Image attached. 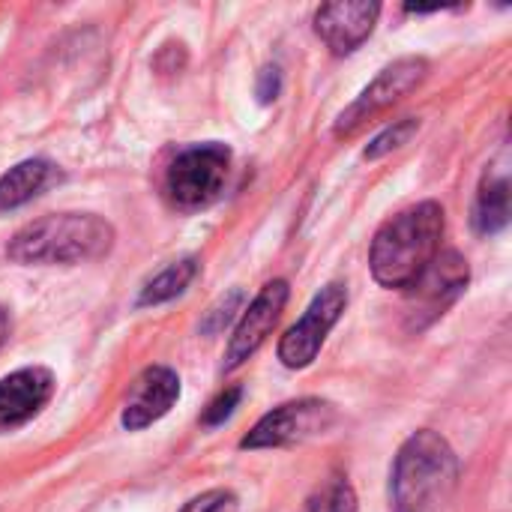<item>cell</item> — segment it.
Wrapping results in <instances>:
<instances>
[{
    "instance_id": "1",
    "label": "cell",
    "mask_w": 512,
    "mask_h": 512,
    "mask_svg": "<svg viewBox=\"0 0 512 512\" xmlns=\"http://www.w3.org/2000/svg\"><path fill=\"white\" fill-rule=\"evenodd\" d=\"M444 207L423 201L387 219L372 240V276L384 288H411L441 252Z\"/></svg>"
},
{
    "instance_id": "2",
    "label": "cell",
    "mask_w": 512,
    "mask_h": 512,
    "mask_svg": "<svg viewBox=\"0 0 512 512\" xmlns=\"http://www.w3.org/2000/svg\"><path fill=\"white\" fill-rule=\"evenodd\" d=\"M114 246V228L96 213H51L27 222L6 246V258L33 264H84L105 258Z\"/></svg>"
},
{
    "instance_id": "3",
    "label": "cell",
    "mask_w": 512,
    "mask_h": 512,
    "mask_svg": "<svg viewBox=\"0 0 512 512\" xmlns=\"http://www.w3.org/2000/svg\"><path fill=\"white\" fill-rule=\"evenodd\" d=\"M459 486V459L432 429L411 435L393 465L390 495L396 512H441Z\"/></svg>"
},
{
    "instance_id": "4",
    "label": "cell",
    "mask_w": 512,
    "mask_h": 512,
    "mask_svg": "<svg viewBox=\"0 0 512 512\" xmlns=\"http://www.w3.org/2000/svg\"><path fill=\"white\" fill-rule=\"evenodd\" d=\"M228 168H231V150L225 144L216 141L195 144L177 153V159L171 162L165 174V192L183 210L207 207L225 189Z\"/></svg>"
},
{
    "instance_id": "5",
    "label": "cell",
    "mask_w": 512,
    "mask_h": 512,
    "mask_svg": "<svg viewBox=\"0 0 512 512\" xmlns=\"http://www.w3.org/2000/svg\"><path fill=\"white\" fill-rule=\"evenodd\" d=\"M336 420V411L324 399H300L279 405L276 411L264 414L255 429L240 441L243 450H273L309 441L321 432H327Z\"/></svg>"
},
{
    "instance_id": "6",
    "label": "cell",
    "mask_w": 512,
    "mask_h": 512,
    "mask_svg": "<svg viewBox=\"0 0 512 512\" xmlns=\"http://www.w3.org/2000/svg\"><path fill=\"white\" fill-rule=\"evenodd\" d=\"M429 75V63L423 57H402L396 63H390L387 69L378 72V78L339 114L336 120V135H351L357 126H363L366 120H372L375 114L387 111L390 105H396L399 99H405L414 87L423 84V78Z\"/></svg>"
},
{
    "instance_id": "7",
    "label": "cell",
    "mask_w": 512,
    "mask_h": 512,
    "mask_svg": "<svg viewBox=\"0 0 512 512\" xmlns=\"http://www.w3.org/2000/svg\"><path fill=\"white\" fill-rule=\"evenodd\" d=\"M345 306H348L345 285L333 282V285L321 288V294L312 300V306L306 309V315L282 336V342H279V360L288 369H306L318 357L327 333L336 327V321L342 318Z\"/></svg>"
},
{
    "instance_id": "8",
    "label": "cell",
    "mask_w": 512,
    "mask_h": 512,
    "mask_svg": "<svg viewBox=\"0 0 512 512\" xmlns=\"http://www.w3.org/2000/svg\"><path fill=\"white\" fill-rule=\"evenodd\" d=\"M288 282L285 279H276V282H267L261 288V294L249 303V309L243 312L231 342H228V351H225V372H234L240 369L264 342L267 336L273 333L276 321L282 318V309L288 303Z\"/></svg>"
},
{
    "instance_id": "9",
    "label": "cell",
    "mask_w": 512,
    "mask_h": 512,
    "mask_svg": "<svg viewBox=\"0 0 512 512\" xmlns=\"http://www.w3.org/2000/svg\"><path fill=\"white\" fill-rule=\"evenodd\" d=\"M378 15H381V6L369 0L324 3L315 12V33L333 54H351L369 39Z\"/></svg>"
},
{
    "instance_id": "10",
    "label": "cell",
    "mask_w": 512,
    "mask_h": 512,
    "mask_svg": "<svg viewBox=\"0 0 512 512\" xmlns=\"http://www.w3.org/2000/svg\"><path fill=\"white\" fill-rule=\"evenodd\" d=\"M177 399H180V378L174 369L168 366L144 369L129 390V399L123 408V429L138 432V429L153 426L174 408Z\"/></svg>"
},
{
    "instance_id": "11",
    "label": "cell",
    "mask_w": 512,
    "mask_h": 512,
    "mask_svg": "<svg viewBox=\"0 0 512 512\" xmlns=\"http://www.w3.org/2000/svg\"><path fill=\"white\" fill-rule=\"evenodd\" d=\"M54 378L42 366L18 369L0 381V435L33 420L51 399Z\"/></svg>"
},
{
    "instance_id": "12",
    "label": "cell",
    "mask_w": 512,
    "mask_h": 512,
    "mask_svg": "<svg viewBox=\"0 0 512 512\" xmlns=\"http://www.w3.org/2000/svg\"><path fill=\"white\" fill-rule=\"evenodd\" d=\"M465 285H468V261L459 252H438V258L429 264V270L411 285L414 288V315L429 312V318H435L438 312H444L447 303H453V297Z\"/></svg>"
},
{
    "instance_id": "13",
    "label": "cell",
    "mask_w": 512,
    "mask_h": 512,
    "mask_svg": "<svg viewBox=\"0 0 512 512\" xmlns=\"http://www.w3.org/2000/svg\"><path fill=\"white\" fill-rule=\"evenodd\" d=\"M54 180V165L48 159H24L0 177V210H15L36 198Z\"/></svg>"
},
{
    "instance_id": "14",
    "label": "cell",
    "mask_w": 512,
    "mask_h": 512,
    "mask_svg": "<svg viewBox=\"0 0 512 512\" xmlns=\"http://www.w3.org/2000/svg\"><path fill=\"white\" fill-rule=\"evenodd\" d=\"M510 222V183L507 177H489L477 195L474 225L480 234H498Z\"/></svg>"
},
{
    "instance_id": "15",
    "label": "cell",
    "mask_w": 512,
    "mask_h": 512,
    "mask_svg": "<svg viewBox=\"0 0 512 512\" xmlns=\"http://www.w3.org/2000/svg\"><path fill=\"white\" fill-rule=\"evenodd\" d=\"M198 276V261L195 258H180L174 264H168L162 273H156L138 294V306H159V303H168L174 297H180L192 279Z\"/></svg>"
},
{
    "instance_id": "16",
    "label": "cell",
    "mask_w": 512,
    "mask_h": 512,
    "mask_svg": "<svg viewBox=\"0 0 512 512\" xmlns=\"http://www.w3.org/2000/svg\"><path fill=\"white\" fill-rule=\"evenodd\" d=\"M303 512H360V507L351 483L345 477H330L306 498Z\"/></svg>"
},
{
    "instance_id": "17",
    "label": "cell",
    "mask_w": 512,
    "mask_h": 512,
    "mask_svg": "<svg viewBox=\"0 0 512 512\" xmlns=\"http://www.w3.org/2000/svg\"><path fill=\"white\" fill-rule=\"evenodd\" d=\"M417 129H420V120H414V117H405V120H399V123H393V126H387L366 150H363V156L366 159H381L384 153H390V150H396V147H402V144H408L414 135H417Z\"/></svg>"
},
{
    "instance_id": "18",
    "label": "cell",
    "mask_w": 512,
    "mask_h": 512,
    "mask_svg": "<svg viewBox=\"0 0 512 512\" xmlns=\"http://www.w3.org/2000/svg\"><path fill=\"white\" fill-rule=\"evenodd\" d=\"M240 306H243V291H240V288L228 291V294H225V297H219V303L204 315L201 330H204V333H222V330L237 318Z\"/></svg>"
},
{
    "instance_id": "19",
    "label": "cell",
    "mask_w": 512,
    "mask_h": 512,
    "mask_svg": "<svg viewBox=\"0 0 512 512\" xmlns=\"http://www.w3.org/2000/svg\"><path fill=\"white\" fill-rule=\"evenodd\" d=\"M180 512H237V498L228 489H213L192 498Z\"/></svg>"
},
{
    "instance_id": "20",
    "label": "cell",
    "mask_w": 512,
    "mask_h": 512,
    "mask_svg": "<svg viewBox=\"0 0 512 512\" xmlns=\"http://www.w3.org/2000/svg\"><path fill=\"white\" fill-rule=\"evenodd\" d=\"M240 399H243V390H240V387H231V390L219 393V396L210 402V408L204 411L201 423H204V426H219V423H225V420L234 414V408L240 405Z\"/></svg>"
},
{
    "instance_id": "21",
    "label": "cell",
    "mask_w": 512,
    "mask_h": 512,
    "mask_svg": "<svg viewBox=\"0 0 512 512\" xmlns=\"http://www.w3.org/2000/svg\"><path fill=\"white\" fill-rule=\"evenodd\" d=\"M279 90H282V69L279 66H264L261 75H258V99L264 105H270V102H276Z\"/></svg>"
},
{
    "instance_id": "22",
    "label": "cell",
    "mask_w": 512,
    "mask_h": 512,
    "mask_svg": "<svg viewBox=\"0 0 512 512\" xmlns=\"http://www.w3.org/2000/svg\"><path fill=\"white\" fill-rule=\"evenodd\" d=\"M9 330H12V321H9V312L0 309V345L9 339Z\"/></svg>"
}]
</instances>
